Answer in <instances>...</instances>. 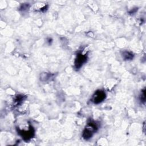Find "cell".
I'll use <instances>...</instances> for the list:
<instances>
[{
  "instance_id": "cell-1",
  "label": "cell",
  "mask_w": 146,
  "mask_h": 146,
  "mask_svg": "<svg viewBox=\"0 0 146 146\" xmlns=\"http://www.w3.org/2000/svg\"><path fill=\"white\" fill-rule=\"evenodd\" d=\"M96 125L94 123H88L83 132V137L86 139H88L92 136V133L96 131Z\"/></svg>"
},
{
  "instance_id": "cell-5",
  "label": "cell",
  "mask_w": 146,
  "mask_h": 146,
  "mask_svg": "<svg viewBox=\"0 0 146 146\" xmlns=\"http://www.w3.org/2000/svg\"><path fill=\"white\" fill-rule=\"evenodd\" d=\"M145 91L144 90L143 92H142V94H141V100L142 101V102H145Z\"/></svg>"
},
{
  "instance_id": "cell-3",
  "label": "cell",
  "mask_w": 146,
  "mask_h": 146,
  "mask_svg": "<svg viewBox=\"0 0 146 146\" xmlns=\"http://www.w3.org/2000/svg\"><path fill=\"white\" fill-rule=\"evenodd\" d=\"M86 56L85 55H82V54L78 55L75 62L76 67L78 68L81 67V66L86 61Z\"/></svg>"
},
{
  "instance_id": "cell-4",
  "label": "cell",
  "mask_w": 146,
  "mask_h": 146,
  "mask_svg": "<svg viewBox=\"0 0 146 146\" xmlns=\"http://www.w3.org/2000/svg\"><path fill=\"white\" fill-rule=\"evenodd\" d=\"M123 57L127 60H129V59H131L133 58V55L129 52L124 51L123 53Z\"/></svg>"
},
{
  "instance_id": "cell-2",
  "label": "cell",
  "mask_w": 146,
  "mask_h": 146,
  "mask_svg": "<svg viewBox=\"0 0 146 146\" xmlns=\"http://www.w3.org/2000/svg\"><path fill=\"white\" fill-rule=\"evenodd\" d=\"M106 97L105 93L102 91H98L93 95L92 101L95 103H99L102 102Z\"/></svg>"
}]
</instances>
